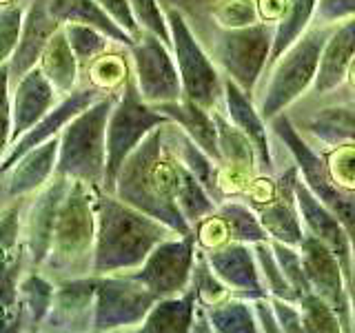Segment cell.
<instances>
[{"label":"cell","mask_w":355,"mask_h":333,"mask_svg":"<svg viewBox=\"0 0 355 333\" xmlns=\"http://www.w3.org/2000/svg\"><path fill=\"white\" fill-rule=\"evenodd\" d=\"M355 56V16L333 25L324 42L313 80V92L324 96L347 80V69Z\"/></svg>","instance_id":"cell-23"},{"label":"cell","mask_w":355,"mask_h":333,"mask_svg":"<svg viewBox=\"0 0 355 333\" xmlns=\"http://www.w3.org/2000/svg\"><path fill=\"white\" fill-rule=\"evenodd\" d=\"M273 44L271 22H255L240 29H222L214 42V58L244 94L253 96L262 71L269 65Z\"/></svg>","instance_id":"cell-9"},{"label":"cell","mask_w":355,"mask_h":333,"mask_svg":"<svg viewBox=\"0 0 355 333\" xmlns=\"http://www.w3.org/2000/svg\"><path fill=\"white\" fill-rule=\"evenodd\" d=\"M271 298V305L275 311V320H277V327H280L282 333H300L302 331V318H300V309L297 302H288V300L282 298Z\"/></svg>","instance_id":"cell-51"},{"label":"cell","mask_w":355,"mask_h":333,"mask_svg":"<svg viewBox=\"0 0 355 333\" xmlns=\"http://www.w3.org/2000/svg\"><path fill=\"white\" fill-rule=\"evenodd\" d=\"M175 178L178 158L166 147L162 125L153 129L122 162L116 176L114 196L184 236L193 229L175 203Z\"/></svg>","instance_id":"cell-1"},{"label":"cell","mask_w":355,"mask_h":333,"mask_svg":"<svg viewBox=\"0 0 355 333\" xmlns=\"http://www.w3.org/2000/svg\"><path fill=\"white\" fill-rule=\"evenodd\" d=\"M286 3H288V0H255L260 20L262 22H271V25H273V22H277V20H280V16L284 14Z\"/></svg>","instance_id":"cell-53"},{"label":"cell","mask_w":355,"mask_h":333,"mask_svg":"<svg viewBox=\"0 0 355 333\" xmlns=\"http://www.w3.org/2000/svg\"><path fill=\"white\" fill-rule=\"evenodd\" d=\"M347 83H349V87L353 89V94H355V56H353V60H351L349 69H347Z\"/></svg>","instance_id":"cell-55"},{"label":"cell","mask_w":355,"mask_h":333,"mask_svg":"<svg viewBox=\"0 0 355 333\" xmlns=\"http://www.w3.org/2000/svg\"><path fill=\"white\" fill-rule=\"evenodd\" d=\"M196 233H173V236L164 238L151 249L136 271H131V275L144 287L155 298H169L178 296L189 289L191 284V273L196 264Z\"/></svg>","instance_id":"cell-10"},{"label":"cell","mask_w":355,"mask_h":333,"mask_svg":"<svg viewBox=\"0 0 355 333\" xmlns=\"http://www.w3.org/2000/svg\"><path fill=\"white\" fill-rule=\"evenodd\" d=\"M98 275L67 278L55 287L53 305L47 316V325L60 331H83L94 325V302H96Z\"/></svg>","instance_id":"cell-19"},{"label":"cell","mask_w":355,"mask_h":333,"mask_svg":"<svg viewBox=\"0 0 355 333\" xmlns=\"http://www.w3.org/2000/svg\"><path fill=\"white\" fill-rule=\"evenodd\" d=\"M218 214L227 222L231 240L249 242V244L260 242V240H269L264 227L258 220V214H255L249 205L240 203V200H222L218 205Z\"/></svg>","instance_id":"cell-35"},{"label":"cell","mask_w":355,"mask_h":333,"mask_svg":"<svg viewBox=\"0 0 355 333\" xmlns=\"http://www.w3.org/2000/svg\"><path fill=\"white\" fill-rule=\"evenodd\" d=\"M295 205L297 214L302 220V227L306 233H313L318 240H322L327 247L336 253V258L342 264V271L347 275L349 287L355 278V262H353V247L347 227L342 225L340 218L333 214L329 207H324L315 198V194L306 187V182L297 176L295 180Z\"/></svg>","instance_id":"cell-14"},{"label":"cell","mask_w":355,"mask_h":333,"mask_svg":"<svg viewBox=\"0 0 355 333\" xmlns=\"http://www.w3.org/2000/svg\"><path fill=\"white\" fill-rule=\"evenodd\" d=\"M271 129L282 144L293 155L295 166L300 171V178L306 182V187L315 194V198L322 205L329 207L333 214L340 218V222L349 231L351 247H353V262H355V191L338 187L333 182V178L327 171V164L313 149L309 147V142L300 136V131L293 127L291 118L284 111L269 120Z\"/></svg>","instance_id":"cell-7"},{"label":"cell","mask_w":355,"mask_h":333,"mask_svg":"<svg viewBox=\"0 0 355 333\" xmlns=\"http://www.w3.org/2000/svg\"><path fill=\"white\" fill-rule=\"evenodd\" d=\"M49 14L60 22V25H87L105 36L111 38V42H118L122 47H131L136 38L122 29L118 22L111 18L98 0H47Z\"/></svg>","instance_id":"cell-27"},{"label":"cell","mask_w":355,"mask_h":333,"mask_svg":"<svg viewBox=\"0 0 355 333\" xmlns=\"http://www.w3.org/2000/svg\"><path fill=\"white\" fill-rule=\"evenodd\" d=\"M331 27L313 25L297 42H293L280 58L271 65L269 83H266L260 116L269 122L277 114L286 111L309 87H313L318 62Z\"/></svg>","instance_id":"cell-6"},{"label":"cell","mask_w":355,"mask_h":333,"mask_svg":"<svg viewBox=\"0 0 355 333\" xmlns=\"http://www.w3.org/2000/svg\"><path fill=\"white\" fill-rule=\"evenodd\" d=\"M251 307H253V316H255V322H258L260 331H266V333H277V331H280L269 296H260V298L251 300Z\"/></svg>","instance_id":"cell-52"},{"label":"cell","mask_w":355,"mask_h":333,"mask_svg":"<svg viewBox=\"0 0 355 333\" xmlns=\"http://www.w3.org/2000/svg\"><path fill=\"white\" fill-rule=\"evenodd\" d=\"M155 298L131 273L98 275L92 331H116L142 325Z\"/></svg>","instance_id":"cell-11"},{"label":"cell","mask_w":355,"mask_h":333,"mask_svg":"<svg viewBox=\"0 0 355 333\" xmlns=\"http://www.w3.org/2000/svg\"><path fill=\"white\" fill-rule=\"evenodd\" d=\"M171 33V51L182 83V98L193 100L207 109H218L225 96V78L220 76L216 62L209 58L202 44L180 9H164Z\"/></svg>","instance_id":"cell-8"},{"label":"cell","mask_w":355,"mask_h":333,"mask_svg":"<svg viewBox=\"0 0 355 333\" xmlns=\"http://www.w3.org/2000/svg\"><path fill=\"white\" fill-rule=\"evenodd\" d=\"M20 255L0 266V331L16 329L20 318Z\"/></svg>","instance_id":"cell-37"},{"label":"cell","mask_w":355,"mask_h":333,"mask_svg":"<svg viewBox=\"0 0 355 333\" xmlns=\"http://www.w3.org/2000/svg\"><path fill=\"white\" fill-rule=\"evenodd\" d=\"M209 266L222 282L229 287L233 298L255 300L260 296H269L262 282L253 247L249 242H227L218 249L205 251Z\"/></svg>","instance_id":"cell-16"},{"label":"cell","mask_w":355,"mask_h":333,"mask_svg":"<svg viewBox=\"0 0 355 333\" xmlns=\"http://www.w3.org/2000/svg\"><path fill=\"white\" fill-rule=\"evenodd\" d=\"M297 251H300V260H302L309 289L336 311L342 331H353L355 316H353V302L349 293L351 287L347 275L342 271L340 260L336 258V253L322 240H318L313 233L306 231L302 242L297 244Z\"/></svg>","instance_id":"cell-12"},{"label":"cell","mask_w":355,"mask_h":333,"mask_svg":"<svg viewBox=\"0 0 355 333\" xmlns=\"http://www.w3.org/2000/svg\"><path fill=\"white\" fill-rule=\"evenodd\" d=\"M58 103V92L44 78L40 67H33L20 78L14 87V94L9 96L11 105V142H16L22 133L29 131L40 118L51 111Z\"/></svg>","instance_id":"cell-21"},{"label":"cell","mask_w":355,"mask_h":333,"mask_svg":"<svg viewBox=\"0 0 355 333\" xmlns=\"http://www.w3.org/2000/svg\"><path fill=\"white\" fill-rule=\"evenodd\" d=\"M271 247H273V253L277 258V264H280V269L286 278V282L293 287V291L300 298H302L306 291H311V289L306 282L297 247H291V244H284V242H277V240H271Z\"/></svg>","instance_id":"cell-46"},{"label":"cell","mask_w":355,"mask_h":333,"mask_svg":"<svg viewBox=\"0 0 355 333\" xmlns=\"http://www.w3.org/2000/svg\"><path fill=\"white\" fill-rule=\"evenodd\" d=\"M129 5H131L133 18H136L140 29L158 36L164 44L171 47L169 22H166V14L158 0H129Z\"/></svg>","instance_id":"cell-44"},{"label":"cell","mask_w":355,"mask_h":333,"mask_svg":"<svg viewBox=\"0 0 355 333\" xmlns=\"http://www.w3.org/2000/svg\"><path fill=\"white\" fill-rule=\"evenodd\" d=\"M118 94H105L64 125L58 136L55 173L100 187L107 166V120Z\"/></svg>","instance_id":"cell-4"},{"label":"cell","mask_w":355,"mask_h":333,"mask_svg":"<svg viewBox=\"0 0 355 333\" xmlns=\"http://www.w3.org/2000/svg\"><path fill=\"white\" fill-rule=\"evenodd\" d=\"M60 27H62L60 22L49 14L47 0H31L29 9L25 11V18H22V29H20L16 51L7 62L9 76L16 83L27 71H31L33 67H38L44 47H47V42Z\"/></svg>","instance_id":"cell-20"},{"label":"cell","mask_w":355,"mask_h":333,"mask_svg":"<svg viewBox=\"0 0 355 333\" xmlns=\"http://www.w3.org/2000/svg\"><path fill=\"white\" fill-rule=\"evenodd\" d=\"M353 16H355V0H318L313 22L315 25L333 27Z\"/></svg>","instance_id":"cell-48"},{"label":"cell","mask_w":355,"mask_h":333,"mask_svg":"<svg viewBox=\"0 0 355 333\" xmlns=\"http://www.w3.org/2000/svg\"><path fill=\"white\" fill-rule=\"evenodd\" d=\"M164 142L175 158L198 178V182L202 185L211 194V198L220 205L222 200H225L220 191V164L211 158L205 149H200L180 127L173 125V122H166L164 125Z\"/></svg>","instance_id":"cell-26"},{"label":"cell","mask_w":355,"mask_h":333,"mask_svg":"<svg viewBox=\"0 0 355 333\" xmlns=\"http://www.w3.org/2000/svg\"><path fill=\"white\" fill-rule=\"evenodd\" d=\"M98 3L103 5V9L107 11V14L114 18L127 33H131L133 38L138 40L142 36V29H140V25L136 22V18H133V11H131L129 0H98Z\"/></svg>","instance_id":"cell-50"},{"label":"cell","mask_w":355,"mask_h":333,"mask_svg":"<svg viewBox=\"0 0 355 333\" xmlns=\"http://www.w3.org/2000/svg\"><path fill=\"white\" fill-rule=\"evenodd\" d=\"M9 67H0V160L11 147V105H9Z\"/></svg>","instance_id":"cell-49"},{"label":"cell","mask_w":355,"mask_h":333,"mask_svg":"<svg viewBox=\"0 0 355 333\" xmlns=\"http://www.w3.org/2000/svg\"><path fill=\"white\" fill-rule=\"evenodd\" d=\"M175 203L180 207L184 220L191 225H198L200 220L214 214L218 209V203L207 189L198 182V178L178 160V178H175Z\"/></svg>","instance_id":"cell-32"},{"label":"cell","mask_w":355,"mask_h":333,"mask_svg":"<svg viewBox=\"0 0 355 333\" xmlns=\"http://www.w3.org/2000/svg\"><path fill=\"white\" fill-rule=\"evenodd\" d=\"M18 289H20V307L29 316V322L31 325H42L53 305V296H55L53 282L40 275L38 269H33L27 275H20Z\"/></svg>","instance_id":"cell-34"},{"label":"cell","mask_w":355,"mask_h":333,"mask_svg":"<svg viewBox=\"0 0 355 333\" xmlns=\"http://www.w3.org/2000/svg\"><path fill=\"white\" fill-rule=\"evenodd\" d=\"M62 31L67 40H69V47L76 53L78 62H92L94 58H98L100 53H105V49L109 47L111 38L105 36L103 31H98L94 27H87V25H62Z\"/></svg>","instance_id":"cell-41"},{"label":"cell","mask_w":355,"mask_h":333,"mask_svg":"<svg viewBox=\"0 0 355 333\" xmlns=\"http://www.w3.org/2000/svg\"><path fill=\"white\" fill-rule=\"evenodd\" d=\"M196 309H198V300L191 287L178 296L158 298L153 302V307L149 309L147 318L142 320L138 331L142 333H189L193 329Z\"/></svg>","instance_id":"cell-28"},{"label":"cell","mask_w":355,"mask_h":333,"mask_svg":"<svg viewBox=\"0 0 355 333\" xmlns=\"http://www.w3.org/2000/svg\"><path fill=\"white\" fill-rule=\"evenodd\" d=\"M166 225L96 187V244L92 273H131L158 242L173 236Z\"/></svg>","instance_id":"cell-2"},{"label":"cell","mask_w":355,"mask_h":333,"mask_svg":"<svg viewBox=\"0 0 355 333\" xmlns=\"http://www.w3.org/2000/svg\"><path fill=\"white\" fill-rule=\"evenodd\" d=\"M96 244V187L69 180L55 216L49 255L42 266L60 273L62 280L89 275Z\"/></svg>","instance_id":"cell-3"},{"label":"cell","mask_w":355,"mask_h":333,"mask_svg":"<svg viewBox=\"0 0 355 333\" xmlns=\"http://www.w3.org/2000/svg\"><path fill=\"white\" fill-rule=\"evenodd\" d=\"M297 166H288V169L275 178V196L269 203L251 207L258 214L260 225L264 227L269 240H277L284 244L297 247L304 238V227L297 214L295 205V180H297Z\"/></svg>","instance_id":"cell-18"},{"label":"cell","mask_w":355,"mask_h":333,"mask_svg":"<svg viewBox=\"0 0 355 333\" xmlns=\"http://www.w3.org/2000/svg\"><path fill=\"white\" fill-rule=\"evenodd\" d=\"M225 116L236 125L244 136H247L258 155V166L262 171L269 173L273 169V153H271V142L269 133H266L264 118L260 116V111L253 107L251 96L242 92V87H238L231 78H225Z\"/></svg>","instance_id":"cell-22"},{"label":"cell","mask_w":355,"mask_h":333,"mask_svg":"<svg viewBox=\"0 0 355 333\" xmlns=\"http://www.w3.org/2000/svg\"><path fill=\"white\" fill-rule=\"evenodd\" d=\"M297 309H300V318H302V331L342 333V325H340V318L336 316V311H333L318 293L306 291L297 300Z\"/></svg>","instance_id":"cell-39"},{"label":"cell","mask_w":355,"mask_h":333,"mask_svg":"<svg viewBox=\"0 0 355 333\" xmlns=\"http://www.w3.org/2000/svg\"><path fill=\"white\" fill-rule=\"evenodd\" d=\"M309 131L327 147L355 144V109L353 107H327L309 118Z\"/></svg>","instance_id":"cell-31"},{"label":"cell","mask_w":355,"mask_h":333,"mask_svg":"<svg viewBox=\"0 0 355 333\" xmlns=\"http://www.w3.org/2000/svg\"><path fill=\"white\" fill-rule=\"evenodd\" d=\"M55 164H58V136L25 151L11 164V169L7 171V196L22 198L27 194L40 191L55 176Z\"/></svg>","instance_id":"cell-24"},{"label":"cell","mask_w":355,"mask_h":333,"mask_svg":"<svg viewBox=\"0 0 355 333\" xmlns=\"http://www.w3.org/2000/svg\"><path fill=\"white\" fill-rule=\"evenodd\" d=\"M162 9H180L182 14H196L202 0H158Z\"/></svg>","instance_id":"cell-54"},{"label":"cell","mask_w":355,"mask_h":333,"mask_svg":"<svg viewBox=\"0 0 355 333\" xmlns=\"http://www.w3.org/2000/svg\"><path fill=\"white\" fill-rule=\"evenodd\" d=\"M327 164V171L338 187L355 191V144H338L329 147V151L322 155Z\"/></svg>","instance_id":"cell-43"},{"label":"cell","mask_w":355,"mask_h":333,"mask_svg":"<svg viewBox=\"0 0 355 333\" xmlns=\"http://www.w3.org/2000/svg\"><path fill=\"white\" fill-rule=\"evenodd\" d=\"M25 11L18 5H0V67L7 65L16 51Z\"/></svg>","instance_id":"cell-47"},{"label":"cell","mask_w":355,"mask_h":333,"mask_svg":"<svg viewBox=\"0 0 355 333\" xmlns=\"http://www.w3.org/2000/svg\"><path fill=\"white\" fill-rule=\"evenodd\" d=\"M166 122L169 118L140 96L136 78L129 76V80L122 85L120 94L116 96V103L111 107L107 120V166L103 182L105 191L114 194L116 176L122 162L138 149V144L153 129L166 125Z\"/></svg>","instance_id":"cell-5"},{"label":"cell","mask_w":355,"mask_h":333,"mask_svg":"<svg viewBox=\"0 0 355 333\" xmlns=\"http://www.w3.org/2000/svg\"><path fill=\"white\" fill-rule=\"evenodd\" d=\"M251 247H253L255 260H258V269H260V275H262V282L266 287V291H269V296L288 300V302H297L300 296L293 291V287L286 282V278H284L280 264H277L275 253H273L271 240L253 242Z\"/></svg>","instance_id":"cell-36"},{"label":"cell","mask_w":355,"mask_h":333,"mask_svg":"<svg viewBox=\"0 0 355 333\" xmlns=\"http://www.w3.org/2000/svg\"><path fill=\"white\" fill-rule=\"evenodd\" d=\"M67 187H69V178L55 173L51 180L40 189V194L29 207V214L25 218V249L31 260L33 269L44 264L49 255L51 247V236H53V225H55V216H58L60 203L67 194Z\"/></svg>","instance_id":"cell-17"},{"label":"cell","mask_w":355,"mask_h":333,"mask_svg":"<svg viewBox=\"0 0 355 333\" xmlns=\"http://www.w3.org/2000/svg\"><path fill=\"white\" fill-rule=\"evenodd\" d=\"M209 14L222 29H240L260 22L255 0H218L209 7Z\"/></svg>","instance_id":"cell-42"},{"label":"cell","mask_w":355,"mask_h":333,"mask_svg":"<svg viewBox=\"0 0 355 333\" xmlns=\"http://www.w3.org/2000/svg\"><path fill=\"white\" fill-rule=\"evenodd\" d=\"M131 76V69L125 60V56L120 53H100L98 58L89 62V78L92 85L103 89L107 94H114L116 89L125 85Z\"/></svg>","instance_id":"cell-40"},{"label":"cell","mask_w":355,"mask_h":333,"mask_svg":"<svg viewBox=\"0 0 355 333\" xmlns=\"http://www.w3.org/2000/svg\"><path fill=\"white\" fill-rule=\"evenodd\" d=\"M105 94L107 92L92 85V87H83V89L76 87L71 94L62 96L60 103H55L47 116L40 118L36 125H33L29 131L22 133L16 142H11L9 151L5 153V158L0 160V178L11 169V164H14L25 151L38 147V144H42V142H47L49 138L60 136V131L64 129L67 122H69L71 118H76L80 111H85L89 105H94L96 100L103 98Z\"/></svg>","instance_id":"cell-15"},{"label":"cell","mask_w":355,"mask_h":333,"mask_svg":"<svg viewBox=\"0 0 355 333\" xmlns=\"http://www.w3.org/2000/svg\"><path fill=\"white\" fill-rule=\"evenodd\" d=\"M78 58L69 47V40H67L62 27L51 36V40L44 47L38 67L44 74V78L53 85V89L58 92V96L71 94L78 87Z\"/></svg>","instance_id":"cell-29"},{"label":"cell","mask_w":355,"mask_h":333,"mask_svg":"<svg viewBox=\"0 0 355 333\" xmlns=\"http://www.w3.org/2000/svg\"><path fill=\"white\" fill-rule=\"evenodd\" d=\"M20 203H11L9 207L0 209V266L11 262L18 253L20 242Z\"/></svg>","instance_id":"cell-45"},{"label":"cell","mask_w":355,"mask_h":333,"mask_svg":"<svg viewBox=\"0 0 355 333\" xmlns=\"http://www.w3.org/2000/svg\"><path fill=\"white\" fill-rule=\"evenodd\" d=\"M205 314L209 318L211 331L216 333H255L258 322L253 316L251 300L244 298H229L225 302L205 307Z\"/></svg>","instance_id":"cell-33"},{"label":"cell","mask_w":355,"mask_h":333,"mask_svg":"<svg viewBox=\"0 0 355 333\" xmlns=\"http://www.w3.org/2000/svg\"><path fill=\"white\" fill-rule=\"evenodd\" d=\"M318 0H288L284 14L273 25V44L269 56V67L280 58V56L304 36L311 27V20L315 14Z\"/></svg>","instance_id":"cell-30"},{"label":"cell","mask_w":355,"mask_h":333,"mask_svg":"<svg viewBox=\"0 0 355 333\" xmlns=\"http://www.w3.org/2000/svg\"><path fill=\"white\" fill-rule=\"evenodd\" d=\"M155 109L169 118V122L180 127L200 149H205L211 158L220 164V147H218V127L214 120V109H207L193 100H173V103L153 105Z\"/></svg>","instance_id":"cell-25"},{"label":"cell","mask_w":355,"mask_h":333,"mask_svg":"<svg viewBox=\"0 0 355 333\" xmlns=\"http://www.w3.org/2000/svg\"><path fill=\"white\" fill-rule=\"evenodd\" d=\"M196 293V300L200 307H214L225 302V300L233 298V293L229 291V287L220 280V278L214 273V269L207 262L205 251L200 249L196 253V264H193V273H191V284Z\"/></svg>","instance_id":"cell-38"},{"label":"cell","mask_w":355,"mask_h":333,"mask_svg":"<svg viewBox=\"0 0 355 333\" xmlns=\"http://www.w3.org/2000/svg\"><path fill=\"white\" fill-rule=\"evenodd\" d=\"M129 49L136 87L149 105L173 103L182 98L180 74H178L169 44H164L149 31H142V36Z\"/></svg>","instance_id":"cell-13"}]
</instances>
